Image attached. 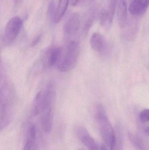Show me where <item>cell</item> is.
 Returning <instances> with one entry per match:
<instances>
[{
    "label": "cell",
    "instance_id": "1",
    "mask_svg": "<svg viewBox=\"0 0 149 150\" xmlns=\"http://www.w3.org/2000/svg\"><path fill=\"white\" fill-rule=\"evenodd\" d=\"M11 82L4 79L0 90V129L8 126L12 120L15 105V91Z\"/></svg>",
    "mask_w": 149,
    "mask_h": 150
},
{
    "label": "cell",
    "instance_id": "2",
    "mask_svg": "<svg viewBox=\"0 0 149 150\" xmlns=\"http://www.w3.org/2000/svg\"><path fill=\"white\" fill-rule=\"evenodd\" d=\"M95 117L101 135L106 145L109 147L115 139V132L101 105L96 107Z\"/></svg>",
    "mask_w": 149,
    "mask_h": 150
},
{
    "label": "cell",
    "instance_id": "3",
    "mask_svg": "<svg viewBox=\"0 0 149 150\" xmlns=\"http://www.w3.org/2000/svg\"><path fill=\"white\" fill-rule=\"evenodd\" d=\"M80 52V46L76 40L69 41L66 52L57 65L58 70L61 72L71 71L77 64Z\"/></svg>",
    "mask_w": 149,
    "mask_h": 150
},
{
    "label": "cell",
    "instance_id": "4",
    "mask_svg": "<svg viewBox=\"0 0 149 150\" xmlns=\"http://www.w3.org/2000/svg\"><path fill=\"white\" fill-rule=\"evenodd\" d=\"M53 96L54 88L52 84L49 83L45 89L38 92L32 102L31 112L32 116L41 114L46 107L52 105Z\"/></svg>",
    "mask_w": 149,
    "mask_h": 150
},
{
    "label": "cell",
    "instance_id": "5",
    "mask_svg": "<svg viewBox=\"0 0 149 150\" xmlns=\"http://www.w3.org/2000/svg\"><path fill=\"white\" fill-rule=\"evenodd\" d=\"M22 25V22L19 17H13L6 25L3 36V42L8 45L12 44L16 39Z\"/></svg>",
    "mask_w": 149,
    "mask_h": 150
},
{
    "label": "cell",
    "instance_id": "6",
    "mask_svg": "<svg viewBox=\"0 0 149 150\" xmlns=\"http://www.w3.org/2000/svg\"><path fill=\"white\" fill-rule=\"evenodd\" d=\"M80 27V17L78 13H72L66 21L63 27L65 38L70 39L78 33Z\"/></svg>",
    "mask_w": 149,
    "mask_h": 150
},
{
    "label": "cell",
    "instance_id": "7",
    "mask_svg": "<svg viewBox=\"0 0 149 150\" xmlns=\"http://www.w3.org/2000/svg\"><path fill=\"white\" fill-rule=\"evenodd\" d=\"M77 138L89 150H101L95 140L84 127L78 126L74 128Z\"/></svg>",
    "mask_w": 149,
    "mask_h": 150
},
{
    "label": "cell",
    "instance_id": "8",
    "mask_svg": "<svg viewBox=\"0 0 149 150\" xmlns=\"http://www.w3.org/2000/svg\"><path fill=\"white\" fill-rule=\"evenodd\" d=\"M37 129L36 126L29 123L27 127L22 150H36Z\"/></svg>",
    "mask_w": 149,
    "mask_h": 150
},
{
    "label": "cell",
    "instance_id": "9",
    "mask_svg": "<svg viewBox=\"0 0 149 150\" xmlns=\"http://www.w3.org/2000/svg\"><path fill=\"white\" fill-rule=\"evenodd\" d=\"M63 49L60 47L53 46L47 50L45 56L44 65L52 68L59 62L62 57Z\"/></svg>",
    "mask_w": 149,
    "mask_h": 150
},
{
    "label": "cell",
    "instance_id": "10",
    "mask_svg": "<svg viewBox=\"0 0 149 150\" xmlns=\"http://www.w3.org/2000/svg\"><path fill=\"white\" fill-rule=\"evenodd\" d=\"M52 105L46 107L40 114V123L43 131L45 133H50L52 129Z\"/></svg>",
    "mask_w": 149,
    "mask_h": 150
},
{
    "label": "cell",
    "instance_id": "11",
    "mask_svg": "<svg viewBox=\"0 0 149 150\" xmlns=\"http://www.w3.org/2000/svg\"><path fill=\"white\" fill-rule=\"evenodd\" d=\"M149 6V0H134L129 5V11L132 15L140 16L145 13Z\"/></svg>",
    "mask_w": 149,
    "mask_h": 150
},
{
    "label": "cell",
    "instance_id": "12",
    "mask_svg": "<svg viewBox=\"0 0 149 150\" xmlns=\"http://www.w3.org/2000/svg\"><path fill=\"white\" fill-rule=\"evenodd\" d=\"M118 24L121 28L127 25V6L125 0H120L116 9Z\"/></svg>",
    "mask_w": 149,
    "mask_h": 150
},
{
    "label": "cell",
    "instance_id": "13",
    "mask_svg": "<svg viewBox=\"0 0 149 150\" xmlns=\"http://www.w3.org/2000/svg\"><path fill=\"white\" fill-rule=\"evenodd\" d=\"M90 45L95 52L103 53L106 48V43L104 36L99 33H94L90 39Z\"/></svg>",
    "mask_w": 149,
    "mask_h": 150
},
{
    "label": "cell",
    "instance_id": "14",
    "mask_svg": "<svg viewBox=\"0 0 149 150\" xmlns=\"http://www.w3.org/2000/svg\"><path fill=\"white\" fill-rule=\"evenodd\" d=\"M70 0H59L57 8L54 23H59L64 16Z\"/></svg>",
    "mask_w": 149,
    "mask_h": 150
},
{
    "label": "cell",
    "instance_id": "15",
    "mask_svg": "<svg viewBox=\"0 0 149 150\" xmlns=\"http://www.w3.org/2000/svg\"><path fill=\"white\" fill-rule=\"evenodd\" d=\"M129 141L137 150H149L144 141L136 135L129 133Z\"/></svg>",
    "mask_w": 149,
    "mask_h": 150
},
{
    "label": "cell",
    "instance_id": "16",
    "mask_svg": "<svg viewBox=\"0 0 149 150\" xmlns=\"http://www.w3.org/2000/svg\"><path fill=\"white\" fill-rule=\"evenodd\" d=\"M115 137L113 142L110 144V150H123V139L120 129L115 131Z\"/></svg>",
    "mask_w": 149,
    "mask_h": 150
},
{
    "label": "cell",
    "instance_id": "17",
    "mask_svg": "<svg viewBox=\"0 0 149 150\" xmlns=\"http://www.w3.org/2000/svg\"><path fill=\"white\" fill-rule=\"evenodd\" d=\"M94 18V13L93 11H90L87 14L86 17L84 21L83 24V29H82V33L84 36H86L88 33L93 23Z\"/></svg>",
    "mask_w": 149,
    "mask_h": 150
},
{
    "label": "cell",
    "instance_id": "18",
    "mask_svg": "<svg viewBox=\"0 0 149 150\" xmlns=\"http://www.w3.org/2000/svg\"><path fill=\"white\" fill-rule=\"evenodd\" d=\"M113 21L108 11L103 9L101 11L99 14V22L101 25L104 27H108L112 23Z\"/></svg>",
    "mask_w": 149,
    "mask_h": 150
},
{
    "label": "cell",
    "instance_id": "19",
    "mask_svg": "<svg viewBox=\"0 0 149 150\" xmlns=\"http://www.w3.org/2000/svg\"><path fill=\"white\" fill-rule=\"evenodd\" d=\"M56 11H57V8H56L55 2L54 1H51L50 2L48 6L47 15L48 18L54 23Z\"/></svg>",
    "mask_w": 149,
    "mask_h": 150
},
{
    "label": "cell",
    "instance_id": "20",
    "mask_svg": "<svg viewBox=\"0 0 149 150\" xmlns=\"http://www.w3.org/2000/svg\"><path fill=\"white\" fill-rule=\"evenodd\" d=\"M119 0H110L109 6H108V12L111 18L113 20L114 16L115 14V11L117 9V6L119 3Z\"/></svg>",
    "mask_w": 149,
    "mask_h": 150
},
{
    "label": "cell",
    "instance_id": "21",
    "mask_svg": "<svg viewBox=\"0 0 149 150\" xmlns=\"http://www.w3.org/2000/svg\"><path fill=\"white\" fill-rule=\"evenodd\" d=\"M140 120L141 122H149V109H145L140 113Z\"/></svg>",
    "mask_w": 149,
    "mask_h": 150
},
{
    "label": "cell",
    "instance_id": "22",
    "mask_svg": "<svg viewBox=\"0 0 149 150\" xmlns=\"http://www.w3.org/2000/svg\"><path fill=\"white\" fill-rule=\"evenodd\" d=\"M41 38H42L41 34H39V35L36 36L31 41V46L32 47L36 46L39 43V41L41 40Z\"/></svg>",
    "mask_w": 149,
    "mask_h": 150
},
{
    "label": "cell",
    "instance_id": "23",
    "mask_svg": "<svg viewBox=\"0 0 149 150\" xmlns=\"http://www.w3.org/2000/svg\"><path fill=\"white\" fill-rule=\"evenodd\" d=\"M15 6H18L20 5L23 1L24 0H13Z\"/></svg>",
    "mask_w": 149,
    "mask_h": 150
},
{
    "label": "cell",
    "instance_id": "24",
    "mask_svg": "<svg viewBox=\"0 0 149 150\" xmlns=\"http://www.w3.org/2000/svg\"><path fill=\"white\" fill-rule=\"evenodd\" d=\"M101 150H107V149L106 146L105 144H102L101 146Z\"/></svg>",
    "mask_w": 149,
    "mask_h": 150
},
{
    "label": "cell",
    "instance_id": "25",
    "mask_svg": "<svg viewBox=\"0 0 149 150\" xmlns=\"http://www.w3.org/2000/svg\"><path fill=\"white\" fill-rule=\"evenodd\" d=\"M145 132L146 134L149 136V127H148L145 129Z\"/></svg>",
    "mask_w": 149,
    "mask_h": 150
},
{
    "label": "cell",
    "instance_id": "26",
    "mask_svg": "<svg viewBox=\"0 0 149 150\" xmlns=\"http://www.w3.org/2000/svg\"><path fill=\"white\" fill-rule=\"evenodd\" d=\"M78 150H84L83 149H80Z\"/></svg>",
    "mask_w": 149,
    "mask_h": 150
},
{
    "label": "cell",
    "instance_id": "27",
    "mask_svg": "<svg viewBox=\"0 0 149 150\" xmlns=\"http://www.w3.org/2000/svg\"><path fill=\"white\" fill-rule=\"evenodd\" d=\"M82 1H83V0H82Z\"/></svg>",
    "mask_w": 149,
    "mask_h": 150
}]
</instances>
